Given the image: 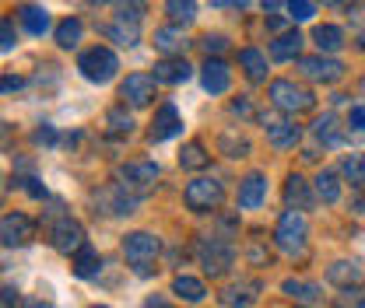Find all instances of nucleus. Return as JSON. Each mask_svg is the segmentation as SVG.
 I'll list each match as a JSON object with an SVG mask.
<instances>
[{"instance_id":"obj_1","label":"nucleus","mask_w":365,"mask_h":308,"mask_svg":"<svg viewBox=\"0 0 365 308\" xmlns=\"http://www.w3.org/2000/svg\"><path fill=\"white\" fill-rule=\"evenodd\" d=\"M306 238H309V224L302 218V211H284L277 228H274V245L288 256H302L306 253Z\"/></svg>"},{"instance_id":"obj_2","label":"nucleus","mask_w":365,"mask_h":308,"mask_svg":"<svg viewBox=\"0 0 365 308\" xmlns=\"http://www.w3.org/2000/svg\"><path fill=\"white\" fill-rule=\"evenodd\" d=\"M158 249H162V242L151 235V231H130L127 238H123V256H127V263L134 266L137 277H151L155 273V256H158Z\"/></svg>"},{"instance_id":"obj_3","label":"nucleus","mask_w":365,"mask_h":308,"mask_svg":"<svg viewBox=\"0 0 365 308\" xmlns=\"http://www.w3.org/2000/svg\"><path fill=\"white\" fill-rule=\"evenodd\" d=\"M78 70H81V78L91 81V85H109V81L116 78V70H120V60H116L113 49L91 46V49H85V53L78 56Z\"/></svg>"},{"instance_id":"obj_4","label":"nucleus","mask_w":365,"mask_h":308,"mask_svg":"<svg viewBox=\"0 0 365 308\" xmlns=\"http://www.w3.org/2000/svg\"><path fill=\"white\" fill-rule=\"evenodd\" d=\"M182 200H186V207H190L193 214H207V211H218V207H222L225 186L215 176H200L182 189Z\"/></svg>"},{"instance_id":"obj_5","label":"nucleus","mask_w":365,"mask_h":308,"mask_svg":"<svg viewBox=\"0 0 365 308\" xmlns=\"http://www.w3.org/2000/svg\"><path fill=\"white\" fill-rule=\"evenodd\" d=\"M137 203H140V196L130 193L123 182H113V186H102L98 193H95V207L106 214V218H127V214H134Z\"/></svg>"},{"instance_id":"obj_6","label":"nucleus","mask_w":365,"mask_h":308,"mask_svg":"<svg viewBox=\"0 0 365 308\" xmlns=\"http://www.w3.org/2000/svg\"><path fill=\"white\" fill-rule=\"evenodd\" d=\"M197 260H200L207 277H222L235 263V249H232V242H225V238H204L197 245Z\"/></svg>"},{"instance_id":"obj_7","label":"nucleus","mask_w":365,"mask_h":308,"mask_svg":"<svg viewBox=\"0 0 365 308\" xmlns=\"http://www.w3.org/2000/svg\"><path fill=\"white\" fill-rule=\"evenodd\" d=\"M49 242H53L56 253L74 256V253L85 245V228H81V221H74L71 214H56L53 224H49Z\"/></svg>"},{"instance_id":"obj_8","label":"nucleus","mask_w":365,"mask_h":308,"mask_svg":"<svg viewBox=\"0 0 365 308\" xmlns=\"http://www.w3.org/2000/svg\"><path fill=\"white\" fill-rule=\"evenodd\" d=\"M267 95H271V102L281 112H306V109H313V102H317L313 91L295 85V81H274Z\"/></svg>"},{"instance_id":"obj_9","label":"nucleus","mask_w":365,"mask_h":308,"mask_svg":"<svg viewBox=\"0 0 365 308\" xmlns=\"http://www.w3.org/2000/svg\"><path fill=\"white\" fill-rule=\"evenodd\" d=\"M158 176H162V172H158L155 161H127V165L116 169V179H120L130 193H137V196H148V193L155 189Z\"/></svg>"},{"instance_id":"obj_10","label":"nucleus","mask_w":365,"mask_h":308,"mask_svg":"<svg viewBox=\"0 0 365 308\" xmlns=\"http://www.w3.org/2000/svg\"><path fill=\"white\" fill-rule=\"evenodd\" d=\"M32 238H36V221L29 218V214L14 211V214H4V218H0V245L21 249V245H29Z\"/></svg>"},{"instance_id":"obj_11","label":"nucleus","mask_w":365,"mask_h":308,"mask_svg":"<svg viewBox=\"0 0 365 308\" xmlns=\"http://www.w3.org/2000/svg\"><path fill=\"white\" fill-rule=\"evenodd\" d=\"M299 63V70L309 78V81H319V85H334V81H341V74H344V63L341 60H330V56H299L295 60Z\"/></svg>"},{"instance_id":"obj_12","label":"nucleus","mask_w":365,"mask_h":308,"mask_svg":"<svg viewBox=\"0 0 365 308\" xmlns=\"http://www.w3.org/2000/svg\"><path fill=\"white\" fill-rule=\"evenodd\" d=\"M176 133H182V116L176 112V105H173V102H165V105L155 112L148 137H151V144H162V140H173Z\"/></svg>"},{"instance_id":"obj_13","label":"nucleus","mask_w":365,"mask_h":308,"mask_svg":"<svg viewBox=\"0 0 365 308\" xmlns=\"http://www.w3.org/2000/svg\"><path fill=\"white\" fill-rule=\"evenodd\" d=\"M120 98H123V105H148L151 98H155V74H130L123 85H120Z\"/></svg>"},{"instance_id":"obj_14","label":"nucleus","mask_w":365,"mask_h":308,"mask_svg":"<svg viewBox=\"0 0 365 308\" xmlns=\"http://www.w3.org/2000/svg\"><path fill=\"white\" fill-rule=\"evenodd\" d=\"M264 130H267V140H271L277 151L295 147L299 137H302V130H299L292 120H284V116H264Z\"/></svg>"},{"instance_id":"obj_15","label":"nucleus","mask_w":365,"mask_h":308,"mask_svg":"<svg viewBox=\"0 0 365 308\" xmlns=\"http://www.w3.org/2000/svg\"><path fill=\"white\" fill-rule=\"evenodd\" d=\"M200 85H204L207 95H225L228 85H232V70H228L225 60H211V56H207L204 74H200Z\"/></svg>"},{"instance_id":"obj_16","label":"nucleus","mask_w":365,"mask_h":308,"mask_svg":"<svg viewBox=\"0 0 365 308\" xmlns=\"http://www.w3.org/2000/svg\"><path fill=\"white\" fill-rule=\"evenodd\" d=\"M264 200H267V176L250 172V176L239 182V207H242V211H253V207H260Z\"/></svg>"},{"instance_id":"obj_17","label":"nucleus","mask_w":365,"mask_h":308,"mask_svg":"<svg viewBox=\"0 0 365 308\" xmlns=\"http://www.w3.org/2000/svg\"><path fill=\"white\" fill-rule=\"evenodd\" d=\"M18 25L29 32V36H46L53 25H49V11H46L43 4H21L18 11Z\"/></svg>"},{"instance_id":"obj_18","label":"nucleus","mask_w":365,"mask_h":308,"mask_svg":"<svg viewBox=\"0 0 365 308\" xmlns=\"http://www.w3.org/2000/svg\"><path fill=\"white\" fill-rule=\"evenodd\" d=\"M193 67L186 63V56H165L155 63V81H165V85H182L190 81Z\"/></svg>"},{"instance_id":"obj_19","label":"nucleus","mask_w":365,"mask_h":308,"mask_svg":"<svg viewBox=\"0 0 365 308\" xmlns=\"http://www.w3.org/2000/svg\"><path fill=\"white\" fill-rule=\"evenodd\" d=\"M327 280L337 284V287H359L365 280V270L359 260H337V263L327 270Z\"/></svg>"},{"instance_id":"obj_20","label":"nucleus","mask_w":365,"mask_h":308,"mask_svg":"<svg viewBox=\"0 0 365 308\" xmlns=\"http://www.w3.org/2000/svg\"><path fill=\"white\" fill-rule=\"evenodd\" d=\"M186 46H190V39H186L182 25H169V28H158L155 32V49L165 53V56H182Z\"/></svg>"},{"instance_id":"obj_21","label":"nucleus","mask_w":365,"mask_h":308,"mask_svg":"<svg viewBox=\"0 0 365 308\" xmlns=\"http://www.w3.org/2000/svg\"><path fill=\"white\" fill-rule=\"evenodd\" d=\"M284 203L292 211H309L313 207V189H309V182L302 176H288V182H284Z\"/></svg>"},{"instance_id":"obj_22","label":"nucleus","mask_w":365,"mask_h":308,"mask_svg":"<svg viewBox=\"0 0 365 308\" xmlns=\"http://www.w3.org/2000/svg\"><path fill=\"white\" fill-rule=\"evenodd\" d=\"M257 284L253 280H239V284H232V287H225L222 291V302H225L228 308H250L253 302H257Z\"/></svg>"},{"instance_id":"obj_23","label":"nucleus","mask_w":365,"mask_h":308,"mask_svg":"<svg viewBox=\"0 0 365 308\" xmlns=\"http://www.w3.org/2000/svg\"><path fill=\"white\" fill-rule=\"evenodd\" d=\"M173 294H176V298H182V302H190V305H200V302L207 298V287H204L197 277H186V273H180V277L173 280Z\"/></svg>"},{"instance_id":"obj_24","label":"nucleus","mask_w":365,"mask_h":308,"mask_svg":"<svg viewBox=\"0 0 365 308\" xmlns=\"http://www.w3.org/2000/svg\"><path fill=\"white\" fill-rule=\"evenodd\" d=\"M281 291H284V294H288L292 302H299V305H317L319 298H323V291H319L317 284H306V280H292V277H288V280L281 284Z\"/></svg>"},{"instance_id":"obj_25","label":"nucleus","mask_w":365,"mask_h":308,"mask_svg":"<svg viewBox=\"0 0 365 308\" xmlns=\"http://www.w3.org/2000/svg\"><path fill=\"white\" fill-rule=\"evenodd\" d=\"M239 67L250 81H267V56L260 49H242L239 53Z\"/></svg>"},{"instance_id":"obj_26","label":"nucleus","mask_w":365,"mask_h":308,"mask_svg":"<svg viewBox=\"0 0 365 308\" xmlns=\"http://www.w3.org/2000/svg\"><path fill=\"white\" fill-rule=\"evenodd\" d=\"M81 36H85V25H81L78 18H63V21L56 25V32H53V39H56L60 49H78Z\"/></svg>"},{"instance_id":"obj_27","label":"nucleus","mask_w":365,"mask_h":308,"mask_svg":"<svg viewBox=\"0 0 365 308\" xmlns=\"http://www.w3.org/2000/svg\"><path fill=\"white\" fill-rule=\"evenodd\" d=\"M299 49H302V36L292 28V32H281L271 43V56L274 60H299Z\"/></svg>"},{"instance_id":"obj_28","label":"nucleus","mask_w":365,"mask_h":308,"mask_svg":"<svg viewBox=\"0 0 365 308\" xmlns=\"http://www.w3.org/2000/svg\"><path fill=\"white\" fill-rule=\"evenodd\" d=\"M207 161H211V154L204 151V144H197V140L182 144V151H180V165L186 169V172H200V169H207Z\"/></svg>"},{"instance_id":"obj_29","label":"nucleus","mask_w":365,"mask_h":308,"mask_svg":"<svg viewBox=\"0 0 365 308\" xmlns=\"http://www.w3.org/2000/svg\"><path fill=\"white\" fill-rule=\"evenodd\" d=\"M313 43H317L319 53H337L344 46V32L337 25H317L313 28Z\"/></svg>"},{"instance_id":"obj_30","label":"nucleus","mask_w":365,"mask_h":308,"mask_svg":"<svg viewBox=\"0 0 365 308\" xmlns=\"http://www.w3.org/2000/svg\"><path fill=\"white\" fill-rule=\"evenodd\" d=\"M98 266H102V260H98V253L91 249L88 242L74 253V273L81 277V280H88V277H95L98 273Z\"/></svg>"},{"instance_id":"obj_31","label":"nucleus","mask_w":365,"mask_h":308,"mask_svg":"<svg viewBox=\"0 0 365 308\" xmlns=\"http://www.w3.org/2000/svg\"><path fill=\"white\" fill-rule=\"evenodd\" d=\"M106 36L116 46H127V49H130V46H137V39H140V28H137L134 21H120V18H116V21L106 28Z\"/></svg>"},{"instance_id":"obj_32","label":"nucleus","mask_w":365,"mask_h":308,"mask_svg":"<svg viewBox=\"0 0 365 308\" xmlns=\"http://www.w3.org/2000/svg\"><path fill=\"white\" fill-rule=\"evenodd\" d=\"M317 196L323 203H337L341 200V179L337 172H330V169H323L317 176Z\"/></svg>"},{"instance_id":"obj_33","label":"nucleus","mask_w":365,"mask_h":308,"mask_svg":"<svg viewBox=\"0 0 365 308\" xmlns=\"http://www.w3.org/2000/svg\"><path fill=\"white\" fill-rule=\"evenodd\" d=\"M165 14L173 25H190L197 18V0H165Z\"/></svg>"},{"instance_id":"obj_34","label":"nucleus","mask_w":365,"mask_h":308,"mask_svg":"<svg viewBox=\"0 0 365 308\" xmlns=\"http://www.w3.org/2000/svg\"><path fill=\"white\" fill-rule=\"evenodd\" d=\"M313 133H317V140H323V144H341V130H337V116L334 112H323L317 123H313Z\"/></svg>"},{"instance_id":"obj_35","label":"nucleus","mask_w":365,"mask_h":308,"mask_svg":"<svg viewBox=\"0 0 365 308\" xmlns=\"http://www.w3.org/2000/svg\"><path fill=\"white\" fill-rule=\"evenodd\" d=\"M106 130L113 133V137H127V133L134 130L130 112H127V109H109V112H106Z\"/></svg>"},{"instance_id":"obj_36","label":"nucleus","mask_w":365,"mask_h":308,"mask_svg":"<svg viewBox=\"0 0 365 308\" xmlns=\"http://www.w3.org/2000/svg\"><path fill=\"white\" fill-rule=\"evenodd\" d=\"M113 11H116L120 21L140 25V18H144V0H113Z\"/></svg>"},{"instance_id":"obj_37","label":"nucleus","mask_w":365,"mask_h":308,"mask_svg":"<svg viewBox=\"0 0 365 308\" xmlns=\"http://www.w3.org/2000/svg\"><path fill=\"white\" fill-rule=\"evenodd\" d=\"M341 172H344V179H348L351 186H365V154H351V158H344Z\"/></svg>"},{"instance_id":"obj_38","label":"nucleus","mask_w":365,"mask_h":308,"mask_svg":"<svg viewBox=\"0 0 365 308\" xmlns=\"http://www.w3.org/2000/svg\"><path fill=\"white\" fill-rule=\"evenodd\" d=\"M313 11H317V7H313V0H284V14H288L295 25H299V21H309V18H313Z\"/></svg>"},{"instance_id":"obj_39","label":"nucleus","mask_w":365,"mask_h":308,"mask_svg":"<svg viewBox=\"0 0 365 308\" xmlns=\"http://www.w3.org/2000/svg\"><path fill=\"white\" fill-rule=\"evenodd\" d=\"M222 151H225L228 158H246V154H250V140L225 133V137H222Z\"/></svg>"},{"instance_id":"obj_40","label":"nucleus","mask_w":365,"mask_h":308,"mask_svg":"<svg viewBox=\"0 0 365 308\" xmlns=\"http://www.w3.org/2000/svg\"><path fill=\"white\" fill-rule=\"evenodd\" d=\"M18 46V32H14V21L0 18V49H14Z\"/></svg>"},{"instance_id":"obj_41","label":"nucleus","mask_w":365,"mask_h":308,"mask_svg":"<svg viewBox=\"0 0 365 308\" xmlns=\"http://www.w3.org/2000/svg\"><path fill=\"white\" fill-rule=\"evenodd\" d=\"M337 308H365V298L359 287H344V294H341V302H337Z\"/></svg>"},{"instance_id":"obj_42","label":"nucleus","mask_w":365,"mask_h":308,"mask_svg":"<svg viewBox=\"0 0 365 308\" xmlns=\"http://www.w3.org/2000/svg\"><path fill=\"white\" fill-rule=\"evenodd\" d=\"M32 140H36V144H46V147H53V144H56V130H53L49 123H43L39 130L32 133Z\"/></svg>"},{"instance_id":"obj_43","label":"nucleus","mask_w":365,"mask_h":308,"mask_svg":"<svg viewBox=\"0 0 365 308\" xmlns=\"http://www.w3.org/2000/svg\"><path fill=\"white\" fill-rule=\"evenodd\" d=\"M348 127H351V130H359V133H365V109L362 105H351V112H348Z\"/></svg>"},{"instance_id":"obj_44","label":"nucleus","mask_w":365,"mask_h":308,"mask_svg":"<svg viewBox=\"0 0 365 308\" xmlns=\"http://www.w3.org/2000/svg\"><path fill=\"white\" fill-rule=\"evenodd\" d=\"M21 88H25V78H18V74L0 78V95H7V91H21Z\"/></svg>"},{"instance_id":"obj_45","label":"nucleus","mask_w":365,"mask_h":308,"mask_svg":"<svg viewBox=\"0 0 365 308\" xmlns=\"http://www.w3.org/2000/svg\"><path fill=\"white\" fill-rule=\"evenodd\" d=\"M200 46H204V49H207V56H211V53H222L228 43H225V36H204Z\"/></svg>"},{"instance_id":"obj_46","label":"nucleus","mask_w":365,"mask_h":308,"mask_svg":"<svg viewBox=\"0 0 365 308\" xmlns=\"http://www.w3.org/2000/svg\"><path fill=\"white\" fill-rule=\"evenodd\" d=\"M0 305H4V308H18V305H21L18 287H0Z\"/></svg>"},{"instance_id":"obj_47","label":"nucleus","mask_w":365,"mask_h":308,"mask_svg":"<svg viewBox=\"0 0 365 308\" xmlns=\"http://www.w3.org/2000/svg\"><path fill=\"white\" fill-rule=\"evenodd\" d=\"M25 193H32V196H46V186H39V179H14Z\"/></svg>"},{"instance_id":"obj_48","label":"nucleus","mask_w":365,"mask_h":308,"mask_svg":"<svg viewBox=\"0 0 365 308\" xmlns=\"http://www.w3.org/2000/svg\"><path fill=\"white\" fill-rule=\"evenodd\" d=\"M11 127H7V123H4V120H0V151H7V147H11Z\"/></svg>"},{"instance_id":"obj_49","label":"nucleus","mask_w":365,"mask_h":308,"mask_svg":"<svg viewBox=\"0 0 365 308\" xmlns=\"http://www.w3.org/2000/svg\"><path fill=\"white\" fill-rule=\"evenodd\" d=\"M144 308H176L173 302H165V298H158V294H151L148 302H144Z\"/></svg>"},{"instance_id":"obj_50","label":"nucleus","mask_w":365,"mask_h":308,"mask_svg":"<svg viewBox=\"0 0 365 308\" xmlns=\"http://www.w3.org/2000/svg\"><path fill=\"white\" fill-rule=\"evenodd\" d=\"M232 112H242V116H250V102H232Z\"/></svg>"},{"instance_id":"obj_51","label":"nucleus","mask_w":365,"mask_h":308,"mask_svg":"<svg viewBox=\"0 0 365 308\" xmlns=\"http://www.w3.org/2000/svg\"><path fill=\"white\" fill-rule=\"evenodd\" d=\"M25 308H53V305L43 302V298H32V302H25Z\"/></svg>"},{"instance_id":"obj_52","label":"nucleus","mask_w":365,"mask_h":308,"mask_svg":"<svg viewBox=\"0 0 365 308\" xmlns=\"http://www.w3.org/2000/svg\"><path fill=\"white\" fill-rule=\"evenodd\" d=\"M355 214H365V196L359 200V203H355Z\"/></svg>"},{"instance_id":"obj_53","label":"nucleus","mask_w":365,"mask_h":308,"mask_svg":"<svg viewBox=\"0 0 365 308\" xmlns=\"http://www.w3.org/2000/svg\"><path fill=\"white\" fill-rule=\"evenodd\" d=\"M317 4H327V7H334V4H341V0H317Z\"/></svg>"},{"instance_id":"obj_54","label":"nucleus","mask_w":365,"mask_h":308,"mask_svg":"<svg viewBox=\"0 0 365 308\" xmlns=\"http://www.w3.org/2000/svg\"><path fill=\"white\" fill-rule=\"evenodd\" d=\"M91 308H106V305H91Z\"/></svg>"},{"instance_id":"obj_55","label":"nucleus","mask_w":365,"mask_h":308,"mask_svg":"<svg viewBox=\"0 0 365 308\" xmlns=\"http://www.w3.org/2000/svg\"><path fill=\"white\" fill-rule=\"evenodd\" d=\"M295 308H302V305H295Z\"/></svg>"}]
</instances>
